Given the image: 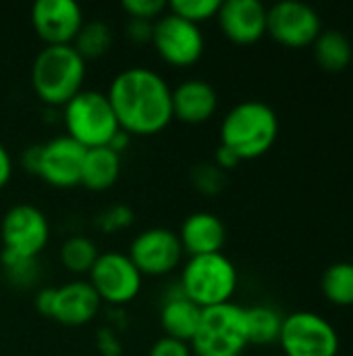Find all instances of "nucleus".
<instances>
[{"instance_id":"nucleus-1","label":"nucleus","mask_w":353,"mask_h":356,"mask_svg":"<svg viewBox=\"0 0 353 356\" xmlns=\"http://www.w3.org/2000/svg\"><path fill=\"white\" fill-rule=\"evenodd\" d=\"M173 88L150 67H127L108 86V100L119 127L129 136H154L173 121Z\"/></svg>"},{"instance_id":"nucleus-2","label":"nucleus","mask_w":353,"mask_h":356,"mask_svg":"<svg viewBox=\"0 0 353 356\" xmlns=\"http://www.w3.org/2000/svg\"><path fill=\"white\" fill-rule=\"evenodd\" d=\"M279 138V117L262 100L235 104L221 123V146L233 150L239 161L264 156Z\"/></svg>"},{"instance_id":"nucleus-3","label":"nucleus","mask_w":353,"mask_h":356,"mask_svg":"<svg viewBox=\"0 0 353 356\" xmlns=\"http://www.w3.org/2000/svg\"><path fill=\"white\" fill-rule=\"evenodd\" d=\"M85 71V58L73 44L44 46L31 65V88L46 104L64 106L83 90Z\"/></svg>"},{"instance_id":"nucleus-4","label":"nucleus","mask_w":353,"mask_h":356,"mask_svg":"<svg viewBox=\"0 0 353 356\" xmlns=\"http://www.w3.org/2000/svg\"><path fill=\"white\" fill-rule=\"evenodd\" d=\"M237 282L235 263L223 252H212L187 259L181 269L179 290L200 309H210L231 302Z\"/></svg>"},{"instance_id":"nucleus-5","label":"nucleus","mask_w":353,"mask_h":356,"mask_svg":"<svg viewBox=\"0 0 353 356\" xmlns=\"http://www.w3.org/2000/svg\"><path fill=\"white\" fill-rule=\"evenodd\" d=\"M62 121L67 136L79 142L83 148L108 146L121 131L117 115L110 106L106 92L81 90L62 106Z\"/></svg>"},{"instance_id":"nucleus-6","label":"nucleus","mask_w":353,"mask_h":356,"mask_svg":"<svg viewBox=\"0 0 353 356\" xmlns=\"http://www.w3.org/2000/svg\"><path fill=\"white\" fill-rule=\"evenodd\" d=\"M189 346L193 356H241L250 346L246 309L235 302L202 309L200 325Z\"/></svg>"},{"instance_id":"nucleus-7","label":"nucleus","mask_w":353,"mask_h":356,"mask_svg":"<svg viewBox=\"0 0 353 356\" xmlns=\"http://www.w3.org/2000/svg\"><path fill=\"white\" fill-rule=\"evenodd\" d=\"M279 344L285 356H339L341 338L335 325L312 311H295L283 317Z\"/></svg>"},{"instance_id":"nucleus-8","label":"nucleus","mask_w":353,"mask_h":356,"mask_svg":"<svg viewBox=\"0 0 353 356\" xmlns=\"http://www.w3.org/2000/svg\"><path fill=\"white\" fill-rule=\"evenodd\" d=\"M162 60L175 67H187L202 58L204 54V33L200 25L175 15L173 10H164L152 23V40Z\"/></svg>"},{"instance_id":"nucleus-9","label":"nucleus","mask_w":353,"mask_h":356,"mask_svg":"<svg viewBox=\"0 0 353 356\" xmlns=\"http://www.w3.org/2000/svg\"><path fill=\"white\" fill-rule=\"evenodd\" d=\"M0 240L4 252L21 259H35L50 240L48 217L33 204H12L0 221Z\"/></svg>"},{"instance_id":"nucleus-10","label":"nucleus","mask_w":353,"mask_h":356,"mask_svg":"<svg viewBox=\"0 0 353 356\" xmlns=\"http://www.w3.org/2000/svg\"><path fill=\"white\" fill-rule=\"evenodd\" d=\"M89 284L100 300L110 305H127L137 298L144 286V275L133 265L127 252H100L89 271Z\"/></svg>"},{"instance_id":"nucleus-11","label":"nucleus","mask_w":353,"mask_h":356,"mask_svg":"<svg viewBox=\"0 0 353 356\" xmlns=\"http://www.w3.org/2000/svg\"><path fill=\"white\" fill-rule=\"evenodd\" d=\"M322 31L320 15L314 6L300 0H283L268 8L266 33L287 48H306Z\"/></svg>"},{"instance_id":"nucleus-12","label":"nucleus","mask_w":353,"mask_h":356,"mask_svg":"<svg viewBox=\"0 0 353 356\" xmlns=\"http://www.w3.org/2000/svg\"><path fill=\"white\" fill-rule=\"evenodd\" d=\"M127 254L141 275H166L181 265L185 252L177 232L148 227L131 240Z\"/></svg>"},{"instance_id":"nucleus-13","label":"nucleus","mask_w":353,"mask_h":356,"mask_svg":"<svg viewBox=\"0 0 353 356\" xmlns=\"http://www.w3.org/2000/svg\"><path fill=\"white\" fill-rule=\"evenodd\" d=\"M87 148L73 138L56 136L40 144V159L35 173L54 188H75L81 184V171Z\"/></svg>"},{"instance_id":"nucleus-14","label":"nucleus","mask_w":353,"mask_h":356,"mask_svg":"<svg viewBox=\"0 0 353 356\" xmlns=\"http://www.w3.org/2000/svg\"><path fill=\"white\" fill-rule=\"evenodd\" d=\"M83 23V8L75 0H37L31 6V25L46 46L73 44Z\"/></svg>"},{"instance_id":"nucleus-15","label":"nucleus","mask_w":353,"mask_h":356,"mask_svg":"<svg viewBox=\"0 0 353 356\" xmlns=\"http://www.w3.org/2000/svg\"><path fill=\"white\" fill-rule=\"evenodd\" d=\"M266 15L268 8L260 0H225L216 19L231 42L248 46L266 35Z\"/></svg>"},{"instance_id":"nucleus-16","label":"nucleus","mask_w":353,"mask_h":356,"mask_svg":"<svg viewBox=\"0 0 353 356\" xmlns=\"http://www.w3.org/2000/svg\"><path fill=\"white\" fill-rule=\"evenodd\" d=\"M102 307L100 296L89 282L75 280L54 288V302L50 317L62 325L79 327L89 323Z\"/></svg>"},{"instance_id":"nucleus-17","label":"nucleus","mask_w":353,"mask_h":356,"mask_svg":"<svg viewBox=\"0 0 353 356\" xmlns=\"http://www.w3.org/2000/svg\"><path fill=\"white\" fill-rule=\"evenodd\" d=\"M173 119L183 123H206L218 108V94L214 86L200 77L179 81L171 92Z\"/></svg>"},{"instance_id":"nucleus-18","label":"nucleus","mask_w":353,"mask_h":356,"mask_svg":"<svg viewBox=\"0 0 353 356\" xmlns=\"http://www.w3.org/2000/svg\"><path fill=\"white\" fill-rule=\"evenodd\" d=\"M183 252L189 257L223 252L227 242V227L223 219L210 211H196L181 223L177 232Z\"/></svg>"},{"instance_id":"nucleus-19","label":"nucleus","mask_w":353,"mask_h":356,"mask_svg":"<svg viewBox=\"0 0 353 356\" xmlns=\"http://www.w3.org/2000/svg\"><path fill=\"white\" fill-rule=\"evenodd\" d=\"M200 317H202V309L196 302H191L181 290L164 298L160 307V327L164 336L183 342H191V338L198 332Z\"/></svg>"},{"instance_id":"nucleus-20","label":"nucleus","mask_w":353,"mask_h":356,"mask_svg":"<svg viewBox=\"0 0 353 356\" xmlns=\"http://www.w3.org/2000/svg\"><path fill=\"white\" fill-rule=\"evenodd\" d=\"M121 175V154L112 150L110 146H98L87 148L83 171H81V184L94 192L108 190L117 184Z\"/></svg>"},{"instance_id":"nucleus-21","label":"nucleus","mask_w":353,"mask_h":356,"mask_svg":"<svg viewBox=\"0 0 353 356\" xmlns=\"http://www.w3.org/2000/svg\"><path fill=\"white\" fill-rule=\"evenodd\" d=\"M312 46H314V58L318 67L329 73H341L352 63V42L339 29H322Z\"/></svg>"},{"instance_id":"nucleus-22","label":"nucleus","mask_w":353,"mask_h":356,"mask_svg":"<svg viewBox=\"0 0 353 356\" xmlns=\"http://www.w3.org/2000/svg\"><path fill=\"white\" fill-rule=\"evenodd\" d=\"M246 323H248L250 344L266 346V344L279 342L283 315L268 305H256V307L246 309Z\"/></svg>"},{"instance_id":"nucleus-23","label":"nucleus","mask_w":353,"mask_h":356,"mask_svg":"<svg viewBox=\"0 0 353 356\" xmlns=\"http://www.w3.org/2000/svg\"><path fill=\"white\" fill-rule=\"evenodd\" d=\"M320 290L325 298L335 307H353V263L352 261H339L331 265L322 280Z\"/></svg>"},{"instance_id":"nucleus-24","label":"nucleus","mask_w":353,"mask_h":356,"mask_svg":"<svg viewBox=\"0 0 353 356\" xmlns=\"http://www.w3.org/2000/svg\"><path fill=\"white\" fill-rule=\"evenodd\" d=\"M98 257L100 250L96 242L87 236H71L60 246V263L64 265V269L77 275L89 273Z\"/></svg>"},{"instance_id":"nucleus-25","label":"nucleus","mask_w":353,"mask_h":356,"mask_svg":"<svg viewBox=\"0 0 353 356\" xmlns=\"http://www.w3.org/2000/svg\"><path fill=\"white\" fill-rule=\"evenodd\" d=\"M110 44H112V31L104 21H85L73 42L75 50L85 60L102 56L104 52H108Z\"/></svg>"},{"instance_id":"nucleus-26","label":"nucleus","mask_w":353,"mask_h":356,"mask_svg":"<svg viewBox=\"0 0 353 356\" xmlns=\"http://www.w3.org/2000/svg\"><path fill=\"white\" fill-rule=\"evenodd\" d=\"M218 8H221V0H173L169 2V10H173L175 15L196 25L216 17Z\"/></svg>"},{"instance_id":"nucleus-27","label":"nucleus","mask_w":353,"mask_h":356,"mask_svg":"<svg viewBox=\"0 0 353 356\" xmlns=\"http://www.w3.org/2000/svg\"><path fill=\"white\" fill-rule=\"evenodd\" d=\"M193 186L204 194H216L225 188V171L214 163H202L191 173Z\"/></svg>"},{"instance_id":"nucleus-28","label":"nucleus","mask_w":353,"mask_h":356,"mask_svg":"<svg viewBox=\"0 0 353 356\" xmlns=\"http://www.w3.org/2000/svg\"><path fill=\"white\" fill-rule=\"evenodd\" d=\"M166 8L169 2L164 0H123V10H127L131 19L156 21Z\"/></svg>"},{"instance_id":"nucleus-29","label":"nucleus","mask_w":353,"mask_h":356,"mask_svg":"<svg viewBox=\"0 0 353 356\" xmlns=\"http://www.w3.org/2000/svg\"><path fill=\"white\" fill-rule=\"evenodd\" d=\"M133 223V213L129 207L125 204H117L110 207L108 211H104L100 215V227L104 232H117V229H125Z\"/></svg>"},{"instance_id":"nucleus-30","label":"nucleus","mask_w":353,"mask_h":356,"mask_svg":"<svg viewBox=\"0 0 353 356\" xmlns=\"http://www.w3.org/2000/svg\"><path fill=\"white\" fill-rule=\"evenodd\" d=\"M148 356H193V350H191L189 342L177 340L171 336H162L150 346Z\"/></svg>"},{"instance_id":"nucleus-31","label":"nucleus","mask_w":353,"mask_h":356,"mask_svg":"<svg viewBox=\"0 0 353 356\" xmlns=\"http://www.w3.org/2000/svg\"><path fill=\"white\" fill-rule=\"evenodd\" d=\"M33 261L35 259H21V257L2 252V263L6 265V271L19 284H29L31 282V277H33Z\"/></svg>"},{"instance_id":"nucleus-32","label":"nucleus","mask_w":353,"mask_h":356,"mask_svg":"<svg viewBox=\"0 0 353 356\" xmlns=\"http://www.w3.org/2000/svg\"><path fill=\"white\" fill-rule=\"evenodd\" d=\"M152 23L154 21H144V19H131L127 25V35L135 42H150L152 40Z\"/></svg>"},{"instance_id":"nucleus-33","label":"nucleus","mask_w":353,"mask_h":356,"mask_svg":"<svg viewBox=\"0 0 353 356\" xmlns=\"http://www.w3.org/2000/svg\"><path fill=\"white\" fill-rule=\"evenodd\" d=\"M241 161H239V156L233 152V150H229V148H225V146H218L216 148V154H214V165L218 167V169H223V171H227V169H233V167H237Z\"/></svg>"},{"instance_id":"nucleus-34","label":"nucleus","mask_w":353,"mask_h":356,"mask_svg":"<svg viewBox=\"0 0 353 356\" xmlns=\"http://www.w3.org/2000/svg\"><path fill=\"white\" fill-rule=\"evenodd\" d=\"M12 177V156L8 148L0 142V190L10 181Z\"/></svg>"},{"instance_id":"nucleus-35","label":"nucleus","mask_w":353,"mask_h":356,"mask_svg":"<svg viewBox=\"0 0 353 356\" xmlns=\"http://www.w3.org/2000/svg\"><path fill=\"white\" fill-rule=\"evenodd\" d=\"M52 302H54V288H42L35 296V309L44 315L50 317L52 313Z\"/></svg>"},{"instance_id":"nucleus-36","label":"nucleus","mask_w":353,"mask_h":356,"mask_svg":"<svg viewBox=\"0 0 353 356\" xmlns=\"http://www.w3.org/2000/svg\"><path fill=\"white\" fill-rule=\"evenodd\" d=\"M279 356H285V355H279Z\"/></svg>"}]
</instances>
